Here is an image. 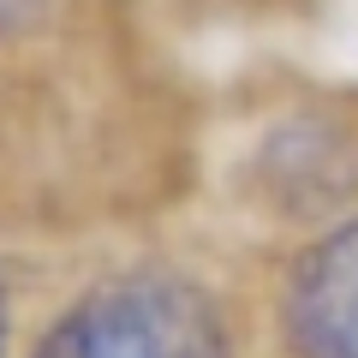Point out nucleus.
Returning a JSON list of instances; mask_svg holds the SVG:
<instances>
[{"mask_svg":"<svg viewBox=\"0 0 358 358\" xmlns=\"http://www.w3.org/2000/svg\"><path fill=\"white\" fill-rule=\"evenodd\" d=\"M281 329L293 358H358V215L329 227L293 263Z\"/></svg>","mask_w":358,"mask_h":358,"instance_id":"obj_2","label":"nucleus"},{"mask_svg":"<svg viewBox=\"0 0 358 358\" xmlns=\"http://www.w3.org/2000/svg\"><path fill=\"white\" fill-rule=\"evenodd\" d=\"M30 358H233V341L197 281L138 268L84 287Z\"/></svg>","mask_w":358,"mask_h":358,"instance_id":"obj_1","label":"nucleus"},{"mask_svg":"<svg viewBox=\"0 0 358 358\" xmlns=\"http://www.w3.org/2000/svg\"><path fill=\"white\" fill-rule=\"evenodd\" d=\"M48 0H0V36H24V30L42 24Z\"/></svg>","mask_w":358,"mask_h":358,"instance_id":"obj_3","label":"nucleus"},{"mask_svg":"<svg viewBox=\"0 0 358 358\" xmlns=\"http://www.w3.org/2000/svg\"><path fill=\"white\" fill-rule=\"evenodd\" d=\"M6 334H13V322H6V293H0V358H6Z\"/></svg>","mask_w":358,"mask_h":358,"instance_id":"obj_4","label":"nucleus"}]
</instances>
